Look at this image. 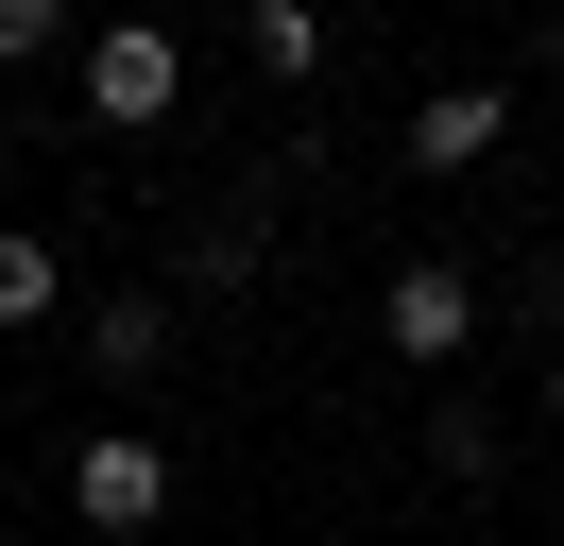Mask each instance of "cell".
I'll use <instances>...</instances> for the list:
<instances>
[{
  "label": "cell",
  "mask_w": 564,
  "mask_h": 546,
  "mask_svg": "<svg viewBox=\"0 0 564 546\" xmlns=\"http://www.w3.org/2000/svg\"><path fill=\"white\" fill-rule=\"evenodd\" d=\"M86 120H104V136H154V120H172V102H188V34L172 18H154V0H120V18H86Z\"/></svg>",
  "instance_id": "6da1fadb"
},
{
  "label": "cell",
  "mask_w": 564,
  "mask_h": 546,
  "mask_svg": "<svg viewBox=\"0 0 564 546\" xmlns=\"http://www.w3.org/2000/svg\"><path fill=\"white\" fill-rule=\"evenodd\" d=\"M69 512H86L104 546L172 529V444H154V427H86V444H69Z\"/></svg>",
  "instance_id": "7a4b0ae2"
},
{
  "label": "cell",
  "mask_w": 564,
  "mask_h": 546,
  "mask_svg": "<svg viewBox=\"0 0 564 546\" xmlns=\"http://www.w3.org/2000/svg\"><path fill=\"white\" fill-rule=\"evenodd\" d=\"M377 341H393L411 375H462V341H479V273H462V256H393V273H377Z\"/></svg>",
  "instance_id": "3957f363"
},
{
  "label": "cell",
  "mask_w": 564,
  "mask_h": 546,
  "mask_svg": "<svg viewBox=\"0 0 564 546\" xmlns=\"http://www.w3.org/2000/svg\"><path fill=\"white\" fill-rule=\"evenodd\" d=\"M496 136H513V102H496V86H427V102H411V136H393V154H411L427 188H445V171H479Z\"/></svg>",
  "instance_id": "277c9868"
},
{
  "label": "cell",
  "mask_w": 564,
  "mask_h": 546,
  "mask_svg": "<svg viewBox=\"0 0 564 546\" xmlns=\"http://www.w3.org/2000/svg\"><path fill=\"white\" fill-rule=\"evenodd\" d=\"M240 52L257 86H325V0H240Z\"/></svg>",
  "instance_id": "5b68a950"
},
{
  "label": "cell",
  "mask_w": 564,
  "mask_h": 546,
  "mask_svg": "<svg viewBox=\"0 0 564 546\" xmlns=\"http://www.w3.org/2000/svg\"><path fill=\"white\" fill-rule=\"evenodd\" d=\"M86 359H104V375H154V359H172V291H104V307H86Z\"/></svg>",
  "instance_id": "8992f818"
},
{
  "label": "cell",
  "mask_w": 564,
  "mask_h": 546,
  "mask_svg": "<svg viewBox=\"0 0 564 546\" xmlns=\"http://www.w3.org/2000/svg\"><path fill=\"white\" fill-rule=\"evenodd\" d=\"M52 307H69V256H52L35 222H0V341H18V325H52Z\"/></svg>",
  "instance_id": "52a82bcc"
},
{
  "label": "cell",
  "mask_w": 564,
  "mask_h": 546,
  "mask_svg": "<svg viewBox=\"0 0 564 546\" xmlns=\"http://www.w3.org/2000/svg\"><path fill=\"white\" fill-rule=\"evenodd\" d=\"M52 52H86V0H0V86L52 68Z\"/></svg>",
  "instance_id": "ba28073f"
},
{
  "label": "cell",
  "mask_w": 564,
  "mask_h": 546,
  "mask_svg": "<svg viewBox=\"0 0 564 546\" xmlns=\"http://www.w3.org/2000/svg\"><path fill=\"white\" fill-rule=\"evenodd\" d=\"M427 478H496V410H462V393L427 410Z\"/></svg>",
  "instance_id": "9c48e42d"
},
{
  "label": "cell",
  "mask_w": 564,
  "mask_h": 546,
  "mask_svg": "<svg viewBox=\"0 0 564 546\" xmlns=\"http://www.w3.org/2000/svg\"><path fill=\"white\" fill-rule=\"evenodd\" d=\"M530 307H547V341H564V256H547V273H530Z\"/></svg>",
  "instance_id": "30bf717a"
},
{
  "label": "cell",
  "mask_w": 564,
  "mask_h": 546,
  "mask_svg": "<svg viewBox=\"0 0 564 546\" xmlns=\"http://www.w3.org/2000/svg\"><path fill=\"white\" fill-rule=\"evenodd\" d=\"M530 410H547V427H564V341H547V393H530Z\"/></svg>",
  "instance_id": "8fae6325"
},
{
  "label": "cell",
  "mask_w": 564,
  "mask_h": 546,
  "mask_svg": "<svg viewBox=\"0 0 564 546\" xmlns=\"http://www.w3.org/2000/svg\"><path fill=\"white\" fill-rule=\"evenodd\" d=\"M547 68H564V0H547Z\"/></svg>",
  "instance_id": "7c38bea8"
},
{
  "label": "cell",
  "mask_w": 564,
  "mask_h": 546,
  "mask_svg": "<svg viewBox=\"0 0 564 546\" xmlns=\"http://www.w3.org/2000/svg\"><path fill=\"white\" fill-rule=\"evenodd\" d=\"M0 136H18V102H0Z\"/></svg>",
  "instance_id": "4fadbf2b"
}]
</instances>
